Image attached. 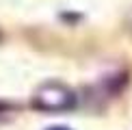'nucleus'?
I'll return each instance as SVG.
<instances>
[{
  "label": "nucleus",
  "mask_w": 132,
  "mask_h": 130,
  "mask_svg": "<svg viewBox=\"0 0 132 130\" xmlns=\"http://www.w3.org/2000/svg\"><path fill=\"white\" fill-rule=\"evenodd\" d=\"M48 130H71V128H65V126H52V128H48Z\"/></svg>",
  "instance_id": "f03ea898"
},
{
  "label": "nucleus",
  "mask_w": 132,
  "mask_h": 130,
  "mask_svg": "<svg viewBox=\"0 0 132 130\" xmlns=\"http://www.w3.org/2000/svg\"><path fill=\"white\" fill-rule=\"evenodd\" d=\"M30 104L41 113H67L78 106V95L71 87L50 80V83H43L35 89Z\"/></svg>",
  "instance_id": "f257e3e1"
}]
</instances>
